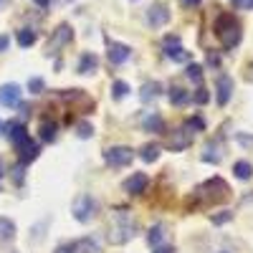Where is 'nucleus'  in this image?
Listing matches in <instances>:
<instances>
[{
	"label": "nucleus",
	"mask_w": 253,
	"mask_h": 253,
	"mask_svg": "<svg viewBox=\"0 0 253 253\" xmlns=\"http://www.w3.org/2000/svg\"><path fill=\"white\" fill-rule=\"evenodd\" d=\"M228 185L223 177H213V180H208L203 182L193 195L187 198V208H205V205H215V203H225L228 200Z\"/></svg>",
	"instance_id": "f257e3e1"
},
{
	"label": "nucleus",
	"mask_w": 253,
	"mask_h": 253,
	"mask_svg": "<svg viewBox=\"0 0 253 253\" xmlns=\"http://www.w3.org/2000/svg\"><path fill=\"white\" fill-rule=\"evenodd\" d=\"M215 38L220 41L223 48L238 46L241 43V23H238V18H233L230 13L218 15V20H215Z\"/></svg>",
	"instance_id": "f03ea898"
},
{
	"label": "nucleus",
	"mask_w": 253,
	"mask_h": 253,
	"mask_svg": "<svg viewBox=\"0 0 253 253\" xmlns=\"http://www.w3.org/2000/svg\"><path fill=\"white\" fill-rule=\"evenodd\" d=\"M137 233H139V225H137V220L119 218V223H117V225H112V230H109V243L122 246V243H126V241H132Z\"/></svg>",
	"instance_id": "7ed1b4c3"
},
{
	"label": "nucleus",
	"mask_w": 253,
	"mask_h": 253,
	"mask_svg": "<svg viewBox=\"0 0 253 253\" xmlns=\"http://www.w3.org/2000/svg\"><path fill=\"white\" fill-rule=\"evenodd\" d=\"M74 218L79 220V223H89L94 215H96V210H99V205H96V200L91 198V195H79L76 200H74Z\"/></svg>",
	"instance_id": "20e7f679"
},
{
	"label": "nucleus",
	"mask_w": 253,
	"mask_h": 253,
	"mask_svg": "<svg viewBox=\"0 0 253 253\" xmlns=\"http://www.w3.org/2000/svg\"><path fill=\"white\" fill-rule=\"evenodd\" d=\"M132 157H134V152L129 150V147H109L107 152H104V160H107V165H112V167H124V165H129L132 162Z\"/></svg>",
	"instance_id": "39448f33"
},
{
	"label": "nucleus",
	"mask_w": 253,
	"mask_h": 253,
	"mask_svg": "<svg viewBox=\"0 0 253 253\" xmlns=\"http://www.w3.org/2000/svg\"><path fill=\"white\" fill-rule=\"evenodd\" d=\"M165 56L172 58V61H177V63H185V61L190 58V53L180 46V38H177V36H167V38H165Z\"/></svg>",
	"instance_id": "423d86ee"
},
{
	"label": "nucleus",
	"mask_w": 253,
	"mask_h": 253,
	"mask_svg": "<svg viewBox=\"0 0 253 253\" xmlns=\"http://www.w3.org/2000/svg\"><path fill=\"white\" fill-rule=\"evenodd\" d=\"M167 20H170V10H167L165 3H152L150 8H147V23L150 26L160 28V26L167 23Z\"/></svg>",
	"instance_id": "0eeeda50"
},
{
	"label": "nucleus",
	"mask_w": 253,
	"mask_h": 253,
	"mask_svg": "<svg viewBox=\"0 0 253 253\" xmlns=\"http://www.w3.org/2000/svg\"><path fill=\"white\" fill-rule=\"evenodd\" d=\"M193 132L187 129V126H182V129H175L172 134H170V142H167V147L170 150H175V152H180V150H185V147H190L193 144Z\"/></svg>",
	"instance_id": "6e6552de"
},
{
	"label": "nucleus",
	"mask_w": 253,
	"mask_h": 253,
	"mask_svg": "<svg viewBox=\"0 0 253 253\" xmlns=\"http://www.w3.org/2000/svg\"><path fill=\"white\" fill-rule=\"evenodd\" d=\"M5 132H8V139L15 144V150H20L31 137H28V132H26V126L20 124V122H8L5 124Z\"/></svg>",
	"instance_id": "1a4fd4ad"
},
{
	"label": "nucleus",
	"mask_w": 253,
	"mask_h": 253,
	"mask_svg": "<svg viewBox=\"0 0 253 253\" xmlns=\"http://www.w3.org/2000/svg\"><path fill=\"white\" fill-rule=\"evenodd\" d=\"M0 104H3V107H18L20 104V86L18 84H3V86H0Z\"/></svg>",
	"instance_id": "9d476101"
},
{
	"label": "nucleus",
	"mask_w": 253,
	"mask_h": 253,
	"mask_svg": "<svg viewBox=\"0 0 253 253\" xmlns=\"http://www.w3.org/2000/svg\"><path fill=\"white\" fill-rule=\"evenodd\" d=\"M147 185H150V177H147L144 172H134L129 180H124V190L129 195H142L147 190Z\"/></svg>",
	"instance_id": "9b49d317"
},
{
	"label": "nucleus",
	"mask_w": 253,
	"mask_h": 253,
	"mask_svg": "<svg viewBox=\"0 0 253 253\" xmlns=\"http://www.w3.org/2000/svg\"><path fill=\"white\" fill-rule=\"evenodd\" d=\"M71 38H74V31H71L66 23H61V26L53 31V38H51V43H48V51H51V48H61V46L71 43Z\"/></svg>",
	"instance_id": "f8f14e48"
},
{
	"label": "nucleus",
	"mask_w": 253,
	"mask_h": 253,
	"mask_svg": "<svg viewBox=\"0 0 253 253\" xmlns=\"http://www.w3.org/2000/svg\"><path fill=\"white\" fill-rule=\"evenodd\" d=\"M215 91H218V104H220V107H225V104L230 101V94H233V81H230V76H220L218 79Z\"/></svg>",
	"instance_id": "ddd939ff"
},
{
	"label": "nucleus",
	"mask_w": 253,
	"mask_h": 253,
	"mask_svg": "<svg viewBox=\"0 0 253 253\" xmlns=\"http://www.w3.org/2000/svg\"><path fill=\"white\" fill-rule=\"evenodd\" d=\"M132 56V48L129 46H124V43H109V61L114 63V66H119V63H124L126 58Z\"/></svg>",
	"instance_id": "4468645a"
},
{
	"label": "nucleus",
	"mask_w": 253,
	"mask_h": 253,
	"mask_svg": "<svg viewBox=\"0 0 253 253\" xmlns=\"http://www.w3.org/2000/svg\"><path fill=\"white\" fill-rule=\"evenodd\" d=\"M99 69V58L96 53H84L79 61V74H94Z\"/></svg>",
	"instance_id": "2eb2a0df"
},
{
	"label": "nucleus",
	"mask_w": 253,
	"mask_h": 253,
	"mask_svg": "<svg viewBox=\"0 0 253 253\" xmlns=\"http://www.w3.org/2000/svg\"><path fill=\"white\" fill-rule=\"evenodd\" d=\"M56 137H58V124L48 122V119L41 122V139H43V142H53Z\"/></svg>",
	"instance_id": "dca6fc26"
},
{
	"label": "nucleus",
	"mask_w": 253,
	"mask_h": 253,
	"mask_svg": "<svg viewBox=\"0 0 253 253\" xmlns=\"http://www.w3.org/2000/svg\"><path fill=\"white\" fill-rule=\"evenodd\" d=\"M15 238V223L10 218H0V241H13Z\"/></svg>",
	"instance_id": "f3484780"
},
{
	"label": "nucleus",
	"mask_w": 253,
	"mask_h": 253,
	"mask_svg": "<svg viewBox=\"0 0 253 253\" xmlns=\"http://www.w3.org/2000/svg\"><path fill=\"white\" fill-rule=\"evenodd\" d=\"M18 152H20V162L26 165V162H31V160H36V157H38V144L28 139V142H26L23 147H20Z\"/></svg>",
	"instance_id": "a211bd4d"
},
{
	"label": "nucleus",
	"mask_w": 253,
	"mask_h": 253,
	"mask_svg": "<svg viewBox=\"0 0 253 253\" xmlns=\"http://www.w3.org/2000/svg\"><path fill=\"white\" fill-rule=\"evenodd\" d=\"M160 150H162V147H160L157 142H150V144H144V147H142L139 157H142L144 162H155V160L160 157Z\"/></svg>",
	"instance_id": "6ab92c4d"
},
{
	"label": "nucleus",
	"mask_w": 253,
	"mask_h": 253,
	"mask_svg": "<svg viewBox=\"0 0 253 253\" xmlns=\"http://www.w3.org/2000/svg\"><path fill=\"white\" fill-rule=\"evenodd\" d=\"M170 101L175 104V107H185V104L190 101V94L185 89H180V86H172L170 89Z\"/></svg>",
	"instance_id": "aec40b11"
},
{
	"label": "nucleus",
	"mask_w": 253,
	"mask_h": 253,
	"mask_svg": "<svg viewBox=\"0 0 253 253\" xmlns=\"http://www.w3.org/2000/svg\"><path fill=\"white\" fill-rule=\"evenodd\" d=\"M233 172H236V177H238V180H248V177L253 175V167H251V162L238 160V162L233 165Z\"/></svg>",
	"instance_id": "412c9836"
},
{
	"label": "nucleus",
	"mask_w": 253,
	"mask_h": 253,
	"mask_svg": "<svg viewBox=\"0 0 253 253\" xmlns=\"http://www.w3.org/2000/svg\"><path fill=\"white\" fill-rule=\"evenodd\" d=\"M147 241H150V246L152 248H157V246H162V241H165V225H155L150 233H147Z\"/></svg>",
	"instance_id": "4be33fe9"
},
{
	"label": "nucleus",
	"mask_w": 253,
	"mask_h": 253,
	"mask_svg": "<svg viewBox=\"0 0 253 253\" xmlns=\"http://www.w3.org/2000/svg\"><path fill=\"white\" fill-rule=\"evenodd\" d=\"M36 43V33L31 28H23V31H18V46L20 48H28Z\"/></svg>",
	"instance_id": "5701e85b"
},
{
	"label": "nucleus",
	"mask_w": 253,
	"mask_h": 253,
	"mask_svg": "<svg viewBox=\"0 0 253 253\" xmlns=\"http://www.w3.org/2000/svg\"><path fill=\"white\" fill-rule=\"evenodd\" d=\"M144 129H147V132H162V129H165V122H162V117H160V114L147 117V119H144Z\"/></svg>",
	"instance_id": "b1692460"
},
{
	"label": "nucleus",
	"mask_w": 253,
	"mask_h": 253,
	"mask_svg": "<svg viewBox=\"0 0 253 253\" xmlns=\"http://www.w3.org/2000/svg\"><path fill=\"white\" fill-rule=\"evenodd\" d=\"M74 251H81V253H99V243L91 241V238H81V241L74 246Z\"/></svg>",
	"instance_id": "393cba45"
},
{
	"label": "nucleus",
	"mask_w": 253,
	"mask_h": 253,
	"mask_svg": "<svg viewBox=\"0 0 253 253\" xmlns=\"http://www.w3.org/2000/svg\"><path fill=\"white\" fill-rule=\"evenodd\" d=\"M160 94V84L157 81H152V84H144V86H142V101H150V99H155Z\"/></svg>",
	"instance_id": "a878e982"
},
{
	"label": "nucleus",
	"mask_w": 253,
	"mask_h": 253,
	"mask_svg": "<svg viewBox=\"0 0 253 253\" xmlns=\"http://www.w3.org/2000/svg\"><path fill=\"white\" fill-rule=\"evenodd\" d=\"M126 94H129V84L126 81H114L112 84V96L114 99H124Z\"/></svg>",
	"instance_id": "bb28decb"
},
{
	"label": "nucleus",
	"mask_w": 253,
	"mask_h": 253,
	"mask_svg": "<svg viewBox=\"0 0 253 253\" xmlns=\"http://www.w3.org/2000/svg\"><path fill=\"white\" fill-rule=\"evenodd\" d=\"M185 126L195 134V132H203V129H205V122H203V117H190V119L185 122Z\"/></svg>",
	"instance_id": "cd10ccee"
},
{
	"label": "nucleus",
	"mask_w": 253,
	"mask_h": 253,
	"mask_svg": "<svg viewBox=\"0 0 253 253\" xmlns=\"http://www.w3.org/2000/svg\"><path fill=\"white\" fill-rule=\"evenodd\" d=\"M185 74H187V79H190V81H195V84H200V81H203V69L198 66V63H190Z\"/></svg>",
	"instance_id": "c85d7f7f"
},
{
	"label": "nucleus",
	"mask_w": 253,
	"mask_h": 253,
	"mask_svg": "<svg viewBox=\"0 0 253 253\" xmlns=\"http://www.w3.org/2000/svg\"><path fill=\"white\" fill-rule=\"evenodd\" d=\"M76 134H79L81 139H89V137L94 134V126H91L89 122H79V124H76Z\"/></svg>",
	"instance_id": "c756f323"
},
{
	"label": "nucleus",
	"mask_w": 253,
	"mask_h": 253,
	"mask_svg": "<svg viewBox=\"0 0 253 253\" xmlns=\"http://www.w3.org/2000/svg\"><path fill=\"white\" fill-rule=\"evenodd\" d=\"M28 89H31V94H41V91H46V81L38 79V76H33V79L28 81Z\"/></svg>",
	"instance_id": "7c9ffc66"
},
{
	"label": "nucleus",
	"mask_w": 253,
	"mask_h": 253,
	"mask_svg": "<svg viewBox=\"0 0 253 253\" xmlns=\"http://www.w3.org/2000/svg\"><path fill=\"white\" fill-rule=\"evenodd\" d=\"M195 104H208V99H210V94H208V89H203V86H198V91H195Z\"/></svg>",
	"instance_id": "2f4dec72"
},
{
	"label": "nucleus",
	"mask_w": 253,
	"mask_h": 253,
	"mask_svg": "<svg viewBox=\"0 0 253 253\" xmlns=\"http://www.w3.org/2000/svg\"><path fill=\"white\" fill-rule=\"evenodd\" d=\"M230 218H233V213H228V210H225V213H218V215H213V223H215V225H223V223H228Z\"/></svg>",
	"instance_id": "473e14b6"
},
{
	"label": "nucleus",
	"mask_w": 253,
	"mask_h": 253,
	"mask_svg": "<svg viewBox=\"0 0 253 253\" xmlns=\"http://www.w3.org/2000/svg\"><path fill=\"white\" fill-rule=\"evenodd\" d=\"M8 46H10V36H0V53L8 51Z\"/></svg>",
	"instance_id": "72a5a7b5"
},
{
	"label": "nucleus",
	"mask_w": 253,
	"mask_h": 253,
	"mask_svg": "<svg viewBox=\"0 0 253 253\" xmlns=\"http://www.w3.org/2000/svg\"><path fill=\"white\" fill-rule=\"evenodd\" d=\"M155 253H175V248H172V246H157Z\"/></svg>",
	"instance_id": "f704fd0d"
},
{
	"label": "nucleus",
	"mask_w": 253,
	"mask_h": 253,
	"mask_svg": "<svg viewBox=\"0 0 253 253\" xmlns=\"http://www.w3.org/2000/svg\"><path fill=\"white\" fill-rule=\"evenodd\" d=\"M236 139L243 142V144H253V137H246V134H236Z\"/></svg>",
	"instance_id": "c9c22d12"
},
{
	"label": "nucleus",
	"mask_w": 253,
	"mask_h": 253,
	"mask_svg": "<svg viewBox=\"0 0 253 253\" xmlns=\"http://www.w3.org/2000/svg\"><path fill=\"white\" fill-rule=\"evenodd\" d=\"M56 253H74V248H69V246H61V248H56Z\"/></svg>",
	"instance_id": "e433bc0d"
},
{
	"label": "nucleus",
	"mask_w": 253,
	"mask_h": 253,
	"mask_svg": "<svg viewBox=\"0 0 253 253\" xmlns=\"http://www.w3.org/2000/svg\"><path fill=\"white\" fill-rule=\"evenodd\" d=\"M36 3H38V5H41V8H46V5H48V3H51V0H36Z\"/></svg>",
	"instance_id": "4c0bfd02"
},
{
	"label": "nucleus",
	"mask_w": 253,
	"mask_h": 253,
	"mask_svg": "<svg viewBox=\"0 0 253 253\" xmlns=\"http://www.w3.org/2000/svg\"><path fill=\"white\" fill-rule=\"evenodd\" d=\"M182 3H185V5H198L200 0H182Z\"/></svg>",
	"instance_id": "58836bf2"
},
{
	"label": "nucleus",
	"mask_w": 253,
	"mask_h": 253,
	"mask_svg": "<svg viewBox=\"0 0 253 253\" xmlns=\"http://www.w3.org/2000/svg\"><path fill=\"white\" fill-rule=\"evenodd\" d=\"M248 8H253V0H248Z\"/></svg>",
	"instance_id": "ea45409f"
},
{
	"label": "nucleus",
	"mask_w": 253,
	"mask_h": 253,
	"mask_svg": "<svg viewBox=\"0 0 253 253\" xmlns=\"http://www.w3.org/2000/svg\"><path fill=\"white\" fill-rule=\"evenodd\" d=\"M233 3H241V0H233Z\"/></svg>",
	"instance_id": "a19ab883"
},
{
	"label": "nucleus",
	"mask_w": 253,
	"mask_h": 253,
	"mask_svg": "<svg viewBox=\"0 0 253 253\" xmlns=\"http://www.w3.org/2000/svg\"><path fill=\"white\" fill-rule=\"evenodd\" d=\"M0 126H3V124H0Z\"/></svg>",
	"instance_id": "79ce46f5"
}]
</instances>
